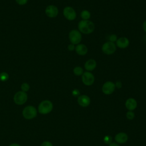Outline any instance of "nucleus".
<instances>
[{
	"label": "nucleus",
	"instance_id": "nucleus-1",
	"mask_svg": "<svg viewBox=\"0 0 146 146\" xmlns=\"http://www.w3.org/2000/svg\"><path fill=\"white\" fill-rule=\"evenodd\" d=\"M78 30L81 34H90L95 30V24L90 20H81L78 24Z\"/></svg>",
	"mask_w": 146,
	"mask_h": 146
},
{
	"label": "nucleus",
	"instance_id": "nucleus-2",
	"mask_svg": "<svg viewBox=\"0 0 146 146\" xmlns=\"http://www.w3.org/2000/svg\"><path fill=\"white\" fill-rule=\"evenodd\" d=\"M53 109V104L49 100H44L38 105V111L42 115H46L50 113Z\"/></svg>",
	"mask_w": 146,
	"mask_h": 146
},
{
	"label": "nucleus",
	"instance_id": "nucleus-3",
	"mask_svg": "<svg viewBox=\"0 0 146 146\" xmlns=\"http://www.w3.org/2000/svg\"><path fill=\"white\" fill-rule=\"evenodd\" d=\"M38 110L33 106H27L25 107L22 111L23 117L27 120H31L37 116Z\"/></svg>",
	"mask_w": 146,
	"mask_h": 146
},
{
	"label": "nucleus",
	"instance_id": "nucleus-4",
	"mask_svg": "<svg viewBox=\"0 0 146 146\" xmlns=\"http://www.w3.org/2000/svg\"><path fill=\"white\" fill-rule=\"evenodd\" d=\"M68 38L71 43L77 45L79 44L82 41V34L78 30L73 29L70 31L68 34Z\"/></svg>",
	"mask_w": 146,
	"mask_h": 146
},
{
	"label": "nucleus",
	"instance_id": "nucleus-5",
	"mask_svg": "<svg viewBox=\"0 0 146 146\" xmlns=\"http://www.w3.org/2000/svg\"><path fill=\"white\" fill-rule=\"evenodd\" d=\"M116 50V44L113 42L107 41L103 44L102 46V51L106 55H112L115 52Z\"/></svg>",
	"mask_w": 146,
	"mask_h": 146
},
{
	"label": "nucleus",
	"instance_id": "nucleus-6",
	"mask_svg": "<svg viewBox=\"0 0 146 146\" xmlns=\"http://www.w3.org/2000/svg\"><path fill=\"white\" fill-rule=\"evenodd\" d=\"M27 94L26 92L22 91H19L16 92L14 96L13 100L14 103L17 105H23L27 100Z\"/></svg>",
	"mask_w": 146,
	"mask_h": 146
},
{
	"label": "nucleus",
	"instance_id": "nucleus-7",
	"mask_svg": "<svg viewBox=\"0 0 146 146\" xmlns=\"http://www.w3.org/2000/svg\"><path fill=\"white\" fill-rule=\"evenodd\" d=\"M82 81L86 86H91L95 82V76L91 72L84 71L82 75Z\"/></svg>",
	"mask_w": 146,
	"mask_h": 146
},
{
	"label": "nucleus",
	"instance_id": "nucleus-8",
	"mask_svg": "<svg viewBox=\"0 0 146 146\" xmlns=\"http://www.w3.org/2000/svg\"><path fill=\"white\" fill-rule=\"evenodd\" d=\"M63 14L68 21H74L76 18V13L74 9L71 6H66L63 9Z\"/></svg>",
	"mask_w": 146,
	"mask_h": 146
},
{
	"label": "nucleus",
	"instance_id": "nucleus-9",
	"mask_svg": "<svg viewBox=\"0 0 146 146\" xmlns=\"http://www.w3.org/2000/svg\"><path fill=\"white\" fill-rule=\"evenodd\" d=\"M115 88V85L113 82L107 81L103 84L102 90L105 95H111L114 92Z\"/></svg>",
	"mask_w": 146,
	"mask_h": 146
},
{
	"label": "nucleus",
	"instance_id": "nucleus-10",
	"mask_svg": "<svg viewBox=\"0 0 146 146\" xmlns=\"http://www.w3.org/2000/svg\"><path fill=\"white\" fill-rule=\"evenodd\" d=\"M59 13L58 7L55 5H48L45 10V13L46 15L49 18L56 17Z\"/></svg>",
	"mask_w": 146,
	"mask_h": 146
},
{
	"label": "nucleus",
	"instance_id": "nucleus-11",
	"mask_svg": "<svg viewBox=\"0 0 146 146\" xmlns=\"http://www.w3.org/2000/svg\"><path fill=\"white\" fill-rule=\"evenodd\" d=\"M116 46L119 48L124 49L129 45V40L127 37H120L117 38L116 42Z\"/></svg>",
	"mask_w": 146,
	"mask_h": 146
},
{
	"label": "nucleus",
	"instance_id": "nucleus-12",
	"mask_svg": "<svg viewBox=\"0 0 146 146\" xmlns=\"http://www.w3.org/2000/svg\"><path fill=\"white\" fill-rule=\"evenodd\" d=\"M77 102L79 106L83 107H86L90 105L91 100L88 96L86 95H81L78 96Z\"/></svg>",
	"mask_w": 146,
	"mask_h": 146
},
{
	"label": "nucleus",
	"instance_id": "nucleus-13",
	"mask_svg": "<svg viewBox=\"0 0 146 146\" xmlns=\"http://www.w3.org/2000/svg\"><path fill=\"white\" fill-rule=\"evenodd\" d=\"M75 50L77 54L80 56H84L86 55L88 52L87 47L82 43H79L75 46Z\"/></svg>",
	"mask_w": 146,
	"mask_h": 146
},
{
	"label": "nucleus",
	"instance_id": "nucleus-14",
	"mask_svg": "<svg viewBox=\"0 0 146 146\" xmlns=\"http://www.w3.org/2000/svg\"><path fill=\"white\" fill-rule=\"evenodd\" d=\"M96 62L94 59H90L87 60L84 63V68L87 71H92L96 67Z\"/></svg>",
	"mask_w": 146,
	"mask_h": 146
},
{
	"label": "nucleus",
	"instance_id": "nucleus-15",
	"mask_svg": "<svg viewBox=\"0 0 146 146\" xmlns=\"http://www.w3.org/2000/svg\"><path fill=\"white\" fill-rule=\"evenodd\" d=\"M128 135L124 132H119L115 136V140L118 144H124L128 140Z\"/></svg>",
	"mask_w": 146,
	"mask_h": 146
},
{
	"label": "nucleus",
	"instance_id": "nucleus-16",
	"mask_svg": "<svg viewBox=\"0 0 146 146\" xmlns=\"http://www.w3.org/2000/svg\"><path fill=\"white\" fill-rule=\"evenodd\" d=\"M137 103L136 100L132 98L127 99L125 103V107L128 111H133L137 107Z\"/></svg>",
	"mask_w": 146,
	"mask_h": 146
},
{
	"label": "nucleus",
	"instance_id": "nucleus-17",
	"mask_svg": "<svg viewBox=\"0 0 146 146\" xmlns=\"http://www.w3.org/2000/svg\"><path fill=\"white\" fill-rule=\"evenodd\" d=\"M80 17L82 20H89L91 17V13L87 10H83L80 13Z\"/></svg>",
	"mask_w": 146,
	"mask_h": 146
},
{
	"label": "nucleus",
	"instance_id": "nucleus-18",
	"mask_svg": "<svg viewBox=\"0 0 146 146\" xmlns=\"http://www.w3.org/2000/svg\"><path fill=\"white\" fill-rule=\"evenodd\" d=\"M83 68L80 66H76L73 69V73L76 76H82L84 72Z\"/></svg>",
	"mask_w": 146,
	"mask_h": 146
},
{
	"label": "nucleus",
	"instance_id": "nucleus-19",
	"mask_svg": "<svg viewBox=\"0 0 146 146\" xmlns=\"http://www.w3.org/2000/svg\"><path fill=\"white\" fill-rule=\"evenodd\" d=\"M9 78V74L6 72H2L0 74V80L2 82H6Z\"/></svg>",
	"mask_w": 146,
	"mask_h": 146
},
{
	"label": "nucleus",
	"instance_id": "nucleus-20",
	"mask_svg": "<svg viewBox=\"0 0 146 146\" xmlns=\"http://www.w3.org/2000/svg\"><path fill=\"white\" fill-rule=\"evenodd\" d=\"M21 91H23V92H27L29 89H30V86L28 83H23L21 84Z\"/></svg>",
	"mask_w": 146,
	"mask_h": 146
},
{
	"label": "nucleus",
	"instance_id": "nucleus-21",
	"mask_svg": "<svg viewBox=\"0 0 146 146\" xmlns=\"http://www.w3.org/2000/svg\"><path fill=\"white\" fill-rule=\"evenodd\" d=\"M126 117L128 120H132L135 117V113L132 111H128L127 112Z\"/></svg>",
	"mask_w": 146,
	"mask_h": 146
},
{
	"label": "nucleus",
	"instance_id": "nucleus-22",
	"mask_svg": "<svg viewBox=\"0 0 146 146\" xmlns=\"http://www.w3.org/2000/svg\"><path fill=\"white\" fill-rule=\"evenodd\" d=\"M117 39V36L116 34H111L109 36H108V41L110 42H116V40Z\"/></svg>",
	"mask_w": 146,
	"mask_h": 146
},
{
	"label": "nucleus",
	"instance_id": "nucleus-23",
	"mask_svg": "<svg viewBox=\"0 0 146 146\" xmlns=\"http://www.w3.org/2000/svg\"><path fill=\"white\" fill-rule=\"evenodd\" d=\"M104 142L106 144H111L112 143V137L109 136V135H107L104 137Z\"/></svg>",
	"mask_w": 146,
	"mask_h": 146
},
{
	"label": "nucleus",
	"instance_id": "nucleus-24",
	"mask_svg": "<svg viewBox=\"0 0 146 146\" xmlns=\"http://www.w3.org/2000/svg\"><path fill=\"white\" fill-rule=\"evenodd\" d=\"M40 146H53V145L49 141H44L41 143Z\"/></svg>",
	"mask_w": 146,
	"mask_h": 146
},
{
	"label": "nucleus",
	"instance_id": "nucleus-25",
	"mask_svg": "<svg viewBox=\"0 0 146 146\" xmlns=\"http://www.w3.org/2000/svg\"><path fill=\"white\" fill-rule=\"evenodd\" d=\"M72 95L74 96H79L80 95V91L78 89H74V90H72Z\"/></svg>",
	"mask_w": 146,
	"mask_h": 146
},
{
	"label": "nucleus",
	"instance_id": "nucleus-26",
	"mask_svg": "<svg viewBox=\"0 0 146 146\" xmlns=\"http://www.w3.org/2000/svg\"><path fill=\"white\" fill-rule=\"evenodd\" d=\"M15 1H16V2L19 5H24L28 1V0H15Z\"/></svg>",
	"mask_w": 146,
	"mask_h": 146
},
{
	"label": "nucleus",
	"instance_id": "nucleus-27",
	"mask_svg": "<svg viewBox=\"0 0 146 146\" xmlns=\"http://www.w3.org/2000/svg\"><path fill=\"white\" fill-rule=\"evenodd\" d=\"M67 48L69 51H74L75 50V44H72V43H70V44L68 45L67 46Z\"/></svg>",
	"mask_w": 146,
	"mask_h": 146
},
{
	"label": "nucleus",
	"instance_id": "nucleus-28",
	"mask_svg": "<svg viewBox=\"0 0 146 146\" xmlns=\"http://www.w3.org/2000/svg\"><path fill=\"white\" fill-rule=\"evenodd\" d=\"M115 87L117 88H118V89L121 88V87H122V83H121V82L120 81H119V80L117 81V82L115 83Z\"/></svg>",
	"mask_w": 146,
	"mask_h": 146
},
{
	"label": "nucleus",
	"instance_id": "nucleus-29",
	"mask_svg": "<svg viewBox=\"0 0 146 146\" xmlns=\"http://www.w3.org/2000/svg\"><path fill=\"white\" fill-rule=\"evenodd\" d=\"M143 29L146 33V20H145L143 23Z\"/></svg>",
	"mask_w": 146,
	"mask_h": 146
},
{
	"label": "nucleus",
	"instance_id": "nucleus-30",
	"mask_svg": "<svg viewBox=\"0 0 146 146\" xmlns=\"http://www.w3.org/2000/svg\"><path fill=\"white\" fill-rule=\"evenodd\" d=\"M109 146H120L117 143H111L109 144Z\"/></svg>",
	"mask_w": 146,
	"mask_h": 146
},
{
	"label": "nucleus",
	"instance_id": "nucleus-31",
	"mask_svg": "<svg viewBox=\"0 0 146 146\" xmlns=\"http://www.w3.org/2000/svg\"><path fill=\"white\" fill-rule=\"evenodd\" d=\"M9 146H21V145L18 143H12L10 145H9Z\"/></svg>",
	"mask_w": 146,
	"mask_h": 146
}]
</instances>
